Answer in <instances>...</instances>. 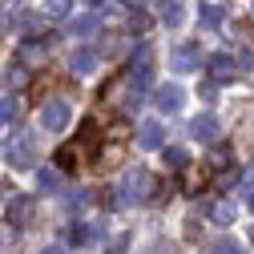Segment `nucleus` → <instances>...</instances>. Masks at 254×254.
<instances>
[{
  "label": "nucleus",
  "instance_id": "20e7f679",
  "mask_svg": "<svg viewBox=\"0 0 254 254\" xmlns=\"http://www.w3.org/2000/svg\"><path fill=\"white\" fill-rule=\"evenodd\" d=\"M49 45H53V37H28L16 49V61H20L24 69H41V61L49 57Z\"/></svg>",
  "mask_w": 254,
  "mask_h": 254
},
{
  "label": "nucleus",
  "instance_id": "b1692460",
  "mask_svg": "<svg viewBox=\"0 0 254 254\" xmlns=\"http://www.w3.org/2000/svg\"><path fill=\"white\" fill-rule=\"evenodd\" d=\"M125 250H129V234H117V238H113V246H109L105 254H125Z\"/></svg>",
  "mask_w": 254,
  "mask_h": 254
},
{
  "label": "nucleus",
  "instance_id": "393cba45",
  "mask_svg": "<svg viewBox=\"0 0 254 254\" xmlns=\"http://www.w3.org/2000/svg\"><path fill=\"white\" fill-rule=\"evenodd\" d=\"M234 182H238V170H226V174L218 178V186H222V190H226V186H234Z\"/></svg>",
  "mask_w": 254,
  "mask_h": 254
},
{
  "label": "nucleus",
  "instance_id": "7ed1b4c3",
  "mask_svg": "<svg viewBox=\"0 0 254 254\" xmlns=\"http://www.w3.org/2000/svg\"><path fill=\"white\" fill-rule=\"evenodd\" d=\"M149 77H153V57H149L145 45H137V57L129 61V73H125V81H129V89L141 97V93L149 89Z\"/></svg>",
  "mask_w": 254,
  "mask_h": 254
},
{
  "label": "nucleus",
  "instance_id": "f8f14e48",
  "mask_svg": "<svg viewBox=\"0 0 254 254\" xmlns=\"http://www.w3.org/2000/svg\"><path fill=\"white\" fill-rule=\"evenodd\" d=\"M20 109H24V97H20V93H12V97H0V125H4V121H16Z\"/></svg>",
  "mask_w": 254,
  "mask_h": 254
},
{
  "label": "nucleus",
  "instance_id": "39448f33",
  "mask_svg": "<svg viewBox=\"0 0 254 254\" xmlns=\"http://www.w3.org/2000/svg\"><path fill=\"white\" fill-rule=\"evenodd\" d=\"M69 117H73V109L61 101V97H53V101H45V105H41V125H45V129H53V133L65 129Z\"/></svg>",
  "mask_w": 254,
  "mask_h": 254
},
{
  "label": "nucleus",
  "instance_id": "5701e85b",
  "mask_svg": "<svg viewBox=\"0 0 254 254\" xmlns=\"http://www.w3.org/2000/svg\"><path fill=\"white\" fill-rule=\"evenodd\" d=\"M37 182H41V190H57V170H41Z\"/></svg>",
  "mask_w": 254,
  "mask_h": 254
},
{
  "label": "nucleus",
  "instance_id": "4468645a",
  "mask_svg": "<svg viewBox=\"0 0 254 254\" xmlns=\"http://www.w3.org/2000/svg\"><path fill=\"white\" fill-rule=\"evenodd\" d=\"M210 222H214V226H230V222H234V206H230L226 198L214 202V206H210Z\"/></svg>",
  "mask_w": 254,
  "mask_h": 254
},
{
  "label": "nucleus",
  "instance_id": "bb28decb",
  "mask_svg": "<svg viewBox=\"0 0 254 254\" xmlns=\"http://www.w3.org/2000/svg\"><path fill=\"white\" fill-rule=\"evenodd\" d=\"M41 254H65V250H61V246H45Z\"/></svg>",
  "mask_w": 254,
  "mask_h": 254
},
{
  "label": "nucleus",
  "instance_id": "4be33fe9",
  "mask_svg": "<svg viewBox=\"0 0 254 254\" xmlns=\"http://www.w3.org/2000/svg\"><path fill=\"white\" fill-rule=\"evenodd\" d=\"M69 8H73V0H49V4H45L49 16H69Z\"/></svg>",
  "mask_w": 254,
  "mask_h": 254
},
{
  "label": "nucleus",
  "instance_id": "423d86ee",
  "mask_svg": "<svg viewBox=\"0 0 254 254\" xmlns=\"http://www.w3.org/2000/svg\"><path fill=\"white\" fill-rule=\"evenodd\" d=\"M190 137H194V141H206V145H218V137H222V125H218V117H214V113L194 117V125H190Z\"/></svg>",
  "mask_w": 254,
  "mask_h": 254
},
{
  "label": "nucleus",
  "instance_id": "f3484780",
  "mask_svg": "<svg viewBox=\"0 0 254 254\" xmlns=\"http://www.w3.org/2000/svg\"><path fill=\"white\" fill-rule=\"evenodd\" d=\"M93 234H97V230H93V226H81V222H77V226H69V246H89L93 242Z\"/></svg>",
  "mask_w": 254,
  "mask_h": 254
},
{
  "label": "nucleus",
  "instance_id": "2eb2a0df",
  "mask_svg": "<svg viewBox=\"0 0 254 254\" xmlns=\"http://www.w3.org/2000/svg\"><path fill=\"white\" fill-rule=\"evenodd\" d=\"M93 69H97V53H93V49H81V53H73V73H93Z\"/></svg>",
  "mask_w": 254,
  "mask_h": 254
},
{
  "label": "nucleus",
  "instance_id": "6e6552de",
  "mask_svg": "<svg viewBox=\"0 0 254 254\" xmlns=\"http://www.w3.org/2000/svg\"><path fill=\"white\" fill-rule=\"evenodd\" d=\"M206 69H210V77H214V81H234L238 61H234L230 53H218V57H210V61H206Z\"/></svg>",
  "mask_w": 254,
  "mask_h": 254
},
{
  "label": "nucleus",
  "instance_id": "f03ea898",
  "mask_svg": "<svg viewBox=\"0 0 254 254\" xmlns=\"http://www.w3.org/2000/svg\"><path fill=\"white\" fill-rule=\"evenodd\" d=\"M149 198H153V174H149V170L125 174V182H121V202H125V206H137V202H149Z\"/></svg>",
  "mask_w": 254,
  "mask_h": 254
},
{
  "label": "nucleus",
  "instance_id": "c756f323",
  "mask_svg": "<svg viewBox=\"0 0 254 254\" xmlns=\"http://www.w3.org/2000/svg\"><path fill=\"white\" fill-rule=\"evenodd\" d=\"M89 4H101V0H89Z\"/></svg>",
  "mask_w": 254,
  "mask_h": 254
},
{
  "label": "nucleus",
  "instance_id": "a211bd4d",
  "mask_svg": "<svg viewBox=\"0 0 254 254\" xmlns=\"http://www.w3.org/2000/svg\"><path fill=\"white\" fill-rule=\"evenodd\" d=\"M16 230H20V226H16L12 218H0V246H12V242H16Z\"/></svg>",
  "mask_w": 254,
  "mask_h": 254
},
{
  "label": "nucleus",
  "instance_id": "f257e3e1",
  "mask_svg": "<svg viewBox=\"0 0 254 254\" xmlns=\"http://www.w3.org/2000/svg\"><path fill=\"white\" fill-rule=\"evenodd\" d=\"M4 162L12 166V170H28L37 162V137L28 133V129H16L8 141H4Z\"/></svg>",
  "mask_w": 254,
  "mask_h": 254
},
{
  "label": "nucleus",
  "instance_id": "cd10ccee",
  "mask_svg": "<svg viewBox=\"0 0 254 254\" xmlns=\"http://www.w3.org/2000/svg\"><path fill=\"white\" fill-rule=\"evenodd\" d=\"M121 4H129V8H141V4H145V0H121Z\"/></svg>",
  "mask_w": 254,
  "mask_h": 254
},
{
  "label": "nucleus",
  "instance_id": "412c9836",
  "mask_svg": "<svg viewBox=\"0 0 254 254\" xmlns=\"http://www.w3.org/2000/svg\"><path fill=\"white\" fill-rule=\"evenodd\" d=\"M149 24H153V20H149V16L137 8V12L129 16V33H149Z\"/></svg>",
  "mask_w": 254,
  "mask_h": 254
},
{
  "label": "nucleus",
  "instance_id": "6ab92c4d",
  "mask_svg": "<svg viewBox=\"0 0 254 254\" xmlns=\"http://www.w3.org/2000/svg\"><path fill=\"white\" fill-rule=\"evenodd\" d=\"M202 24H206V28H218V24H222V8H218V4H202Z\"/></svg>",
  "mask_w": 254,
  "mask_h": 254
},
{
  "label": "nucleus",
  "instance_id": "aec40b11",
  "mask_svg": "<svg viewBox=\"0 0 254 254\" xmlns=\"http://www.w3.org/2000/svg\"><path fill=\"white\" fill-rule=\"evenodd\" d=\"M186 162H190L186 149H166V166H170V170H186Z\"/></svg>",
  "mask_w": 254,
  "mask_h": 254
},
{
  "label": "nucleus",
  "instance_id": "0eeeda50",
  "mask_svg": "<svg viewBox=\"0 0 254 254\" xmlns=\"http://www.w3.org/2000/svg\"><path fill=\"white\" fill-rule=\"evenodd\" d=\"M33 214H37V202L28 198V194H12V198H8V218L16 222V226L33 222Z\"/></svg>",
  "mask_w": 254,
  "mask_h": 254
},
{
  "label": "nucleus",
  "instance_id": "ddd939ff",
  "mask_svg": "<svg viewBox=\"0 0 254 254\" xmlns=\"http://www.w3.org/2000/svg\"><path fill=\"white\" fill-rule=\"evenodd\" d=\"M157 12H162V24H166V28H178V24H182V0H162Z\"/></svg>",
  "mask_w": 254,
  "mask_h": 254
},
{
  "label": "nucleus",
  "instance_id": "9d476101",
  "mask_svg": "<svg viewBox=\"0 0 254 254\" xmlns=\"http://www.w3.org/2000/svg\"><path fill=\"white\" fill-rule=\"evenodd\" d=\"M162 141H166V133H162L157 121H141L137 125V145L141 149H162Z\"/></svg>",
  "mask_w": 254,
  "mask_h": 254
},
{
  "label": "nucleus",
  "instance_id": "7c9ffc66",
  "mask_svg": "<svg viewBox=\"0 0 254 254\" xmlns=\"http://www.w3.org/2000/svg\"><path fill=\"white\" fill-rule=\"evenodd\" d=\"M250 238H254V234H250Z\"/></svg>",
  "mask_w": 254,
  "mask_h": 254
},
{
  "label": "nucleus",
  "instance_id": "9b49d317",
  "mask_svg": "<svg viewBox=\"0 0 254 254\" xmlns=\"http://www.w3.org/2000/svg\"><path fill=\"white\" fill-rule=\"evenodd\" d=\"M170 65L178 69V73H186V69H198L202 65V53H198V45H178V53H174V61Z\"/></svg>",
  "mask_w": 254,
  "mask_h": 254
},
{
  "label": "nucleus",
  "instance_id": "dca6fc26",
  "mask_svg": "<svg viewBox=\"0 0 254 254\" xmlns=\"http://www.w3.org/2000/svg\"><path fill=\"white\" fill-rule=\"evenodd\" d=\"M97 24H101V16H97V12H85V16H77V20H73V33H77V37H89V33H97Z\"/></svg>",
  "mask_w": 254,
  "mask_h": 254
},
{
  "label": "nucleus",
  "instance_id": "1a4fd4ad",
  "mask_svg": "<svg viewBox=\"0 0 254 254\" xmlns=\"http://www.w3.org/2000/svg\"><path fill=\"white\" fill-rule=\"evenodd\" d=\"M182 101H186V93H182V85H162V89L153 93V105H157V109H166V113L182 109Z\"/></svg>",
  "mask_w": 254,
  "mask_h": 254
},
{
  "label": "nucleus",
  "instance_id": "a878e982",
  "mask_svg": "<svg viewBox=\"0 0 254 254\" xmlns=\"http://www.w3.org/2000/svg\"><path fill=\"white\" fill-rule=\"evenodd\" d=\"M214 254H242V250H238L234 242H218V246H214Z\"/></svg>",
  "mask_w": 254,
  "mask_h": 254
},
{
  "label": "nucleus",
  "instance_id": "c85d7f7f",
  "mask_svg": "<svg viewBox=\"0 0 254 254\" xmlns=\"http://www.w3.org/2000/svg\"><path fill=\"white\" fill-rule=\"evenodd\" d=\"M250 210H254V194H250Z\"/></svg>",
  "mask_w": 254,
  "mask_h": 254
}]
</instances>
